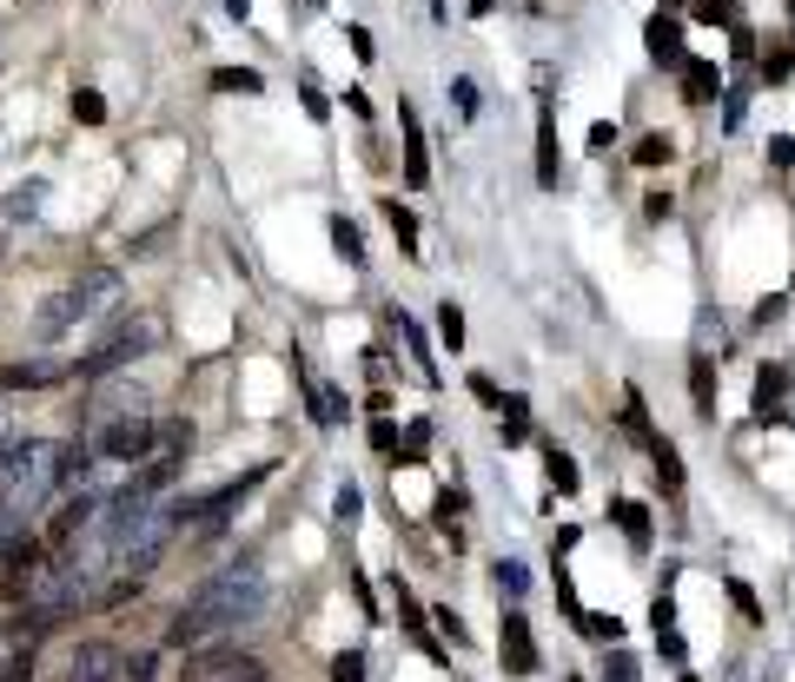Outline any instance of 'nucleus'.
<instances>
[{
	"instance_id": "1",
	"label": "nucleus",
	"mask_w": 795,
	"mask_h": 682,
	"mask_svg": "<svg viewBox=\"0 0 795 682\" xmlns=\"http://www.w3.org/2000/svg\"><path fill=\"white\" fill-rule=\"evenodd\" d=\"M265 617V570L245 557V564H226V570H212L179 610H172V630H166V643L172 650H206V643H219V637H239V630H252Z\"/></svg>"
},
{
	"instance_id": "2",
	"label": "nucleus",
	"mask_w": 795,
	"mask_h": 682,
	"mask_svg": "<svg viewBox=\"0 0 795 682\" xmlns=\"http://www.w3.org/2000/svg\"><path fill=\"white\" fill-rule=\"evenodd\" d=\"M60 484H66V444H53V438H20L0 458V511H13V517H33Z\"/></svg>"
},
{
	"instance_id": "3",
	"label": "nucleus",
	"mask_w": 795,
	"mask_h": 682,
	"mask_svg": "<svg viewBox=\"0 0 795 682\" xmlns=\"http://www.w3.org/2000/svg\"><path fill=\"white\" fill-rule=\"evenodd\" d=\"M159 338H166V318H159V312H119V318H113V332H106V338L80 358V378H93V385H100V378L126 371L133 358H146Z\"/></svg>"
},
{
	"instance_id": "4",
	"label": "nucleus",
	"mask_w": 795,
	"mask_h": 682,
	"mask_svg": "<svg viewBox=\"0 0 795 682\" xmlns=\"http://www.w3.org/2000/svg\"><path fill=\"white\" fill-rule=\"evenodd\" d=\"M86 444H93L106 464H146V458L159 451V424H153V418H119V424L86 431Z\"/></svg>"
},
{
	"instance_id": "5",
	"label": "nucleus",
	"mask_w": 795,
	"mask_h": 682,
	"mask_svg": "<svg viewBox=\"0 0 795 682\" xmlns=\"http://www.w3.org/2000/svg\"><path fill=\"white\" fill-rule=\"evenodd\" d=\"M73 298H80L86 318H119V305H126V279H119L113 265H86V272L73 279Z\"/></svg>"
},
{
	"instance_id": "6",
	"label": "nucleus",
	"mask_w": 795,
	"mask_h": 682,
	"mask_svg": "<svg viewBox=\"0 0 795 682\" xmlns=\"http://www.w3.org/2000/svg\"><path fill=\"white\" fill-rule=\"evenodd\" d=\"M265 478H272V464H252L245 478H232V484L206 491V497H199V517H192V524H199V531H219V524H226V511H232V504H239L252 484H265Z\"/></svg>"
},
{
	"instance_id": "7",
	"label": "nucleus",
	"mask_w": 795,
	"mask_h": 682,
	"mask_svg": "<svg viewBox=\"0 0 795 682\" xmlns=\"http://www.w3.org/2000/svg\"><path fill=\"white\" fill-rule=\"evenodd\" d=\"M498 650H504V670H511V676H537V637H531V617H524V610H504Z\"/></svg>"
},
{
	"instance_id": "8",
	"label": "nucleus",
	"mask_w": 795,
	"mask_h": 682,
	"mask_svg": "<svg viewBox=\"0 0 795 682\" xmlns=\"http://www.w3.org/2000/svg\"><path fill=\"white\" fill-rule=\"evenodd\" d=\"M66 682H126V657L113 643H80L66 663Z\"/></svg>"
},
{
	"instance_id": "9",
	"label": "nucleus",
	"mask_w": 795,
	"mask_h": 682,
	"mask_svg": "<svg viewBox=\"0 0 795 682\" xmlns=\"http://www.w3.org/2000/svg\"><path fill=\"white\" fill-rule=\"evenodd\" d=\"M644 46H650V60L657 66H690V53H683V20H670V13H650V27H644Z\"/></svg>"
},
{
	"instance_id": "10",
	"label": "nucleus",
	"mask_w": 795,
	"mask_h": 682,
	"mask_svg": "<svg viewBox=\"0 0 795 682\" xmlns=\"http://www.w3.org/2000/svg\"><path fill=\"white\" fill-rule=\"evenodd\" d=\"M80 318H86V312H80V298H73V285H66V292H53V298L33 312V338H40V345H53V338H66Z\"/></svg>"
},
{
	"instance_id": "11",
	"label": "nucleus",
	"mask_w": 795,
	"mask_h": 682,
	"mask_svg": "<svg viewBox=\"0 0 795 682\" xmlns=\"http://www.w3.org/2000/svg\"><path fill=\"white\" fill-rule=\"evenodd\" d=\"M119 418H146V391H139V385H113V391H100L93 411H86V431L119 424Z\"/></svg>"
},
{
	"instance_id": "12",
	"label": "nucleus",
	"mask_w": 795,
	"mask_h": 682,
	"mask_svg": "<svg viewBox=\"0 0 795 682\" xmlns=\"http://www.w3.org/2000/svg\"><path fill=\"white\" fill-rule=\"evenodd\" d=\"M292 371L305 378V405H312V418H318V424H345V411H352V405H345V391H338V385H325V378H312L299 352H292Z\"/></svg>"
},
{
	"instance_id": "13",
	"label": "nucleus",
	"mask_w": 795,
	"mask_h": 682,
	"mask_svg": "<svg viewBox=\"0 0 795 682\" xmlns=\"http://www.w3.org/2000/svg\"><path fill=\"white\" fill-rule=\"evenodd\" d=\"M783 391H789V371H783V365H763V371H756V418H763V424H789Z\"/></svg>"
},
{
	"instance_id": "14",
	"label": "nucleus",
	"mask_w": 795,
	"mask_h": 682,
	"mask_svg": "<svg viewBox=\"0 0 795 682\" xmlns=\"http://www.w3.org/2000/svg\"><path fill=\"white\" fill-rule=\"evenodd\" d=\"M398 119H405V186H425V179H431V159H425V126H418V113H411V106H398Z\"/></svg>"
},
{
	"instance_id": "15",
	"label": "nucleus",
	"mask_w": 795,
	"mask_h": 682,
	"mask_svg": "<svg viewBox=\"0 0 795 682\" xmlns=\"http://www.w3.org/2000/svg\"><path fill=\"white\" fill-rule=\"evenodd\" d=\"M60 378H66V365H53V358H27V365H7V371H0L7 391H40V385H60Z\"/></svg>"
},
{
	"instance_id": "16",
	"label": "nucleus",
	"mask_w": 795,
	"mask_h": 682,
	"mask_svg": "<svg viewBox=\"0 0 795 682\" xmlns=\"http://www.w3.org/2000/svg\"><path fill=\"white\" fill-rule=\"evenodd\" d=\"M537 186L557 192V113L551 106L537 113Z\"/></svg>"
},
{
	"instance_id": "17",
	"label": "nucleus",
	"mask_w": 795,
	"mask_h": 682,
	"mask_svg": "<svg viewBox=\"0 0 795 682\" xmlns=\"http://www.w3.org/2000/svg\"><path fill=\"white\" fill-rule=\"evenodd\" d=\"M716 93H723V66H716V60H690V66H683V99L703 106V99H716Z\"/></svg>"
},
{
	"instance_id": "18",
	"label": "nucleus",
	"mask_w": 795,
	"mask_h": 682,
	"mask_svg": "<svg viewBox=\"0 0 795 682\" xmlns=\"http://www.w3.org/2000/svg\"><path fill=\"white\" fill-rule=\"evenodd\" d=\"M690 405L697 418H716V358H690Z\"/></svg>"
},
{
	"instance_id": "19",
	"label": "nucleus",
	"mask_w": 795,
	"mask_h": 682,
	"mask_svg": "<svg viewBox=\"0 0 795 682\" xmlns=\"http://www.w3.org/2000/svg\"><path fill=\"white\" fill-rule=\"evenodd\" d=\"M544 478H551L557 497H577V484H584V478H577V458L557 451V444H544Z\"/></svg>"
},
{
	"instance_id": "20",
	"label": "nucleus",
	"mask_w": 795,
	"mask_h": 682,
	"mask_svg": "<svg viewBox=\"0 0 795 682\" xmlns=\"http://www.w3.org/2000/svg\"><path fill=\"white\" fill-rule=\"evenodd\" d=\"M378 206H385V219H391V232H398V252H405V259H425V252H418V212L398 206V199H378Z\"/></svg>"
},
{
	"instance_id": "21",
	"label": "nucleus",
	"mask_w": 795,
	"mask_h": 682,
	"mask_svg": "<svg viewBox=\"0 0 795 682\" xmlns=\"http://www.w3.org/2000/svg\"><path fill=\"white\" fill-rule=\"evenodd\" d=\"M650 464H657V484H663V491H683V451H677L670 438L650 444Z\"/></svg>"
},
{
	"instance_id": "22",
	"label": "nucleus",
	"mask_w": 795,
	"mask_h": 682,
	"mask_svg": "<svg viewBox=\"0 0 795 682\" xmlns=\"http://www.w3.org/2000/svg\"><path fill=\"white\" fill-rule=\"evenodd\" d=\"M40 206H46V186H40V179H20V186L7 192V219H40Z\"/></svg>"
},
{
	"instance_id": "23",
	"label": "nucleus",
	"mask_w": 795,
	"mask_h": 682,
	"mask_svg": "<svg viewBox=\"0 0 795 682\" xmlns=\"http://www.w3.org/2000/svg\"><path fill=\"white\" fill-rule=\"evenodd\" d=\"M498 438H504V444H524V438H531V398H517V391L504 398V424H498Z\"/></svg>"
},
{
	"instance_id": "24",
	"label": "nucleus",
	"mask_w": 795,
	"mask_h": 682,
	"mask_svg": "<svg viewBox=\"0 0 795 682\" xmlns=\"http://www.w3.org/2000/svg\"><path fill=\"white\" fill-rule=\"evenodd\" d=\"M624 431H630L637 444H657V431H650V411H644V391H637V385H624Z\"/></svg>"
},
{
	"instance_id": "25",
	"label": "nucleus",
	"mask_w": 795,
	"mask_h": 682,
	"mask_svg": "<svg viewBox=\"0 0 795 682\" xmlns=\"http://www.w3.org/2000/svg\"><path fill=\"white\" fill-rule=\"evenodd\" d=\"M431 517H438L444 544H451V550H464V531H458V517H464V497H458V491H438V511H431Z\"/></svg>"
},
{
	"instance_id": "26",
	"label": "nucleus",
	"mask_w": 795,
	"mask_h": 682,
	"mask_svg": "<svg viewBox=\"0 0 795 682\" xmlns=\"http://www.w3.org/2000/svg\"><path fill=\"white\" fill-rule=\"evenodd\" d=\"M212 86L219 93H265V73H252V66H212Z\"/></svg>"
},
{
	"instance_id": "27",
	"label": "nucleus",
	"mask_w": 795,
	"mask_h": 682,
	"mask_svg": "<svg viewBox=\"0 0 795 682\" xmlns=\"http://www.w3.org/2000/svg\"><path fill=\"white\" fill-rule=\"evenodd\" d=\"M630 159H637V166H670V159H677V139H670V133H644V139L630 146Z\"/></svg>"
},
{
	"instance_id": "28",
	"label": "nucleus",
	"mask_w": 795,
	"mask_h": 682,
	"mask_svg": "<svg viewBox=\"0 0 795 682\" xmlns=\"http://www.w3.org/2000/svg\"><path fill=\"white\" fill-rule=\"evenodd\" d=\"M332 245H338V259H345V265H365V232H358L345 212L332 219Z\"/></svg>"
},
{
	"instance_id": "29",
	"label": "nucleus",
	"mask_w": 795,
	"mask_h": 682,
	"mask_svg": "<svg viewBox=\"0 0 795 682\" xmlns=\"http://www.w3.org/2000/svg\"><path fill=\"white\" fill-rule=\"evenodd\" d=\"M391 325H398V332H405V345H411V358H418V371H425V378H431V385H438V358H431V345H425V332H418V325H411V318H405V312H391Z\"/></svg>"
},
{
	"instance_id": "30",
	"label": "nucleus",
	"mask_w": 795,
	"mask_h": 682,
	"mask_svg": "<svg viewBox=\"0 0 795 682\" xmlns=\"http://www.w3.org/2000/svg\"><path fill=\"white\" fill-rule=\"evenodd\" d=\"M610 517H617V524H624V537H630V544H637V550H650V511H644V504H630V497H624V504H617V511H610Z\"/></svg>"
},
{
	"instance_id": "31",
	"label": "nucleus",
	"mask_w": 795,
	"mask_h": 682,
	"mask_svg": "<svg viewBox=\"0 0 795 682\" xmlns=\"http://www.w3.org/2000/svg\"><path fill=\"white\" fill-rule=\"evenodd\" d=\"M577 630H584V637H590V643H610V650H617V643H624V623H617V617H610V610H584V623H577Z\"/></svg>"
},
{
	"instance_id": "32",
	"label": "nucleus",
	"mask_w": 795,
	"mask_h": 682,
	"mask_svg": "<svg viewBox=\"0 0 795 682\" xmlns=\"http://www.w3.org/2000/svg\"><path fill=\"white\" fill-rule=\"evenodd\" d=\"M524 590H531V570H524L517 557H498V597H511V604H517Z\"/></svg>"
},
{
	"instance_id": "33",
	"label": "nucleus",
	"mask_w": 795,
	"mask_h": 682,
	"mask_svg": "<svg viewBox=\"0 0 795 682\" xmlns=\"http://www.w3.org/2000/svg\"><path fill=\"white\" fill-rule=\"evenodd\" d=\"M425 451H431V424L418 418V424L405 431V451H398V464H405V471H418V464H425Z\"/></svg>"
},
{
	"instance_id": "34",
	"label": "nucleus",
	"mask_w": 795,
	"mask_h": 682,
	"mask_svg": "<svg viewBox=\"0 0 795 682\" xmlns=\"http://www.w3.org/2000/svg\"><path fill=\"white\" fill-rule=\"evenodd\" d=\"M73 119H80V126H100V119H106V99H100L93 86H80V93H73Z\"/></svg>"
},
{
	"instance_id": "35",
	"label": "nucleus",
	"mask_w": 795,
	"mask_h": 682,
	"mask_svg": "<svg viewBox=\"0 0 795 682\" xmlns=\"http://www.w3.org/2000/svg\"><path fill=\"white\" fill-rule=\"evenodd\" d=\"M438 338H444V345H451V352H458V345H464V312H458V305H451V298H444V305H438Z\"/></svg>"
},
{
	"instance_id": "36",
	"label": "nucleus",
	"mask_w": 795,
	"mask_h": 682,
	"mask_svg": "<svg viewBox=\"0 0 795 682\" xmlns=\"http://www.w3.org/2000/svg\"><path fill=\"white\" fill-rule=\"evenodd\" d=\"M358 511H365V491H358V484H338V497H332V517H338V524H358Z\"/></svg>"
},
{
	"instance_id": "37",
	"label": "nucleus",
	"mask_w": 795,
	"mask_h": 682,
	"mask_svg": "<svg viewBox=\"0 0 795 682\" xmlns=\"http://www.w3.org/2000/svg\"><path fill=\"white\" fill-rule=\"evenodd\" d=\"M332 682H365V650H338L332 657Z\"/></svg>"
},
{
	"instance_id": "38",
	"label": "nucleus",
	"mask_w": 795,
	"mask_h": 682,
	"mask_svg": "<svg viewBox=\"0 0 795 682\" xmlns=\"http://www.w3.org/2000/svg\"><path fill=\"white\" fill-rule=\"evenodd\" d=\"M730 604L743 610V623H763V604H756V590H750V584H736V577H730Z\"/></svg>"
},
{
	"instance_id": "39",
	"label": "nucleus",
	"mask_w": 795,
	"mask_h": 682,
	"mask_svg": "<svg viewBox=\"0 0 795 682\" xmlns=\"http://www.w3.org/2000/svg\"><path fill=\"white\" fill-rule=\"evenodd\" d=\"M451 99H458V113H464V119H478V80H464V73H458V80H451Z\"/></svg>"
},
{
	"instance_id": "40",
	"label": "nucleus",
	"mask_w": 795,
	"mask_h": 682,
	"mask_svg": "<svg viewBox=\"0 0 795 682\" xmlns=\"http://www.w3.org/2000/svg\"><path fill=\"white\" fill-rule=\"evenodd\" d=\"M650 623H657V637H663V630H677V597H670V590H657V604H650Z\"/></svg>"
},
{
	"instance_id": "41",
	"label": "nucleus",
	"mask_w": 795,
	"mask_h": 682,
	"mask_svg": "<svg viewBox=\"0 0 795 682\" xmlns=\"http://www.w3.org/2000/svg\"><path fill=\"white\" fill-rule=\"evenodd\" d=\"M206 682H265V663H232V670H219V676H206Z\"/></svg>"
},
{
	"instance_id": "42",
	"label": "nucleus",
	"mask_w": 795,
	"mask_h": 682,
	"mask_svg": "<svg viewBox=\"0 0 795 682\" xmlns=\"http://www.w3.org/2000/svg\"><path fill=\"white\" fill-rule=\"evenodd\" d=\"M0 682H33V650H13L7 670H0Z\"/></svg>"
},
{
	"instance_id": "43",
	"label": "nucleus",
	"mask_w": 795,
	"mask_h": 682,
	"mask_svg": "<svg viewBox=\"0 0 795 682\" xmlns=\"http://www.w3.org/2000/svg\"><path fill=\"white\" fill-rule=\"evenodd\" d=\"M471 398H478V405H491V411H504V391H498V378H484V371L471 378Z\"/></svg>"
},
{
	"instance_id": "44",
	"label": "nucleus",
	"mask_w": 795,
	"mask_h": 682,
	"mask_svg": "<svg viewBox=\"0 0 795 682\" xmlns=\"http://www.w3.org/2000/svg\"><path fill=\"white\" fill-rule=\"evenodd\" d=\"M431 623H438V630H444V637H451V643H458V650H464V643H471V637H464V623H458V610H431Z\"/></svg>"
},
{
	"instance_id": "45",
	"label": "nucleus",
	"mask_w": 795,
	"mask_h": 682,
	"mask_svg": "<svg viewBox=\"0 0 795 682\" xmlns=\"http://www.w3.org/2000/svg\"><path fill=\"white\" fill-rule=\"evenodd\" d=\"M557 604L571 610V623H584V604H577V590H571V577H564V570H557Z\"/></svg>"
},
{
	"instance_id": "46",
	"label": "nucleus",
	"mask_w": 795,
	"mask_h": 682,
	"mask_svg": "<svg viewBox=\"0 0 795 682\" xmlns=\"http://www.w3.org/2000/svg\"><path fill=\"white\" fill-rule=\"evenodd\" d=\"M770 159H776V166H795V133H776V139H770Z\"/></svg>"
},
{
	"instance_id": "47",
	"label": "nucleus",
	"mask_w": 795,
	"mask_h": 682,
	"mask_svg": "<svg viewBox=\"0 0 795 682\" xmlns=\"http://www.w3.org/2000/svg\"><path fill=\"white\" fill-rule=\"evenodd\" d=\"M299 93H305V113H312V119H325V113H332V99H325V93H318V86H312V80H305V86H299Z\"/></svg>"
},
{
	"instance_id": "48",
	"label": "nucleus",
	"mask_w": 795,
	"mask_h": 682,
	"mask_svg": "<svg viewBox=\"0 0 795 682\" xmlns=\"http://www.w3.org/2000/svg\"><path fill=\"white\" fill-rule=\"evenodd\" d=\"M610 146H617V126H610V119H597V126H590V153H610Z\"/></svg>"
},
{
	"instance_id": "49",
	"label": "nucleus",
	"mask_w": 795,
	"mask_h": 682,
	"mask_svg": "<svg viewBox=\"0 0 795 682\" xmlns=\"http://www.w3.org/2000/svg\"><path fill=\"white\" fill-rule=\"evenodd\" d=\"M644 212H650V219H657V225H663V219H670V212H677V199H670V192H650V199H644Z\"/></svg>"
},
{
	"instance_id": "50",
	"label": "nucleus",
	"mask_w": 795,
	"mask_h": 682,
	"mask_svg": "<svg viewBox=\"0 0 795 682\" xmlns=\"http://www.w3.org/2000/svg\"><path fill=\"white\" fill-rule=\"evenodd\" d=\"M783 305H789V298H783V292H770V298L756 305V325H776V318H783Z\"/></svg>"
},
{
	"instance_id": "51",
	"label": "nucleus",
	"mask_w": 795,
	"mask_h": 682,
	"mask_svg": "<svg viewBox=\"0 0 795 682\" xmlns=\"http://www.w3.org/2000/svg\"><path fill=\"white\" fill-rule=\"evenodd\" d=\"M372 444L391 451V444H398V424H391V418H372Z\"/></svg>"
},
{
	"instance_id": "52",
	"label": "nucleus",
	"mask_w": 795,
	"mask_h": 682,
	"mask_svg": "<svg viewBox=\"0 0 795 682\" xmlns=\"http://www.w3.org/2000/svg\"><path fill=\"white\" fill-rule=\"evenodd\" d=\"M789 66H795V53H770V60H763V80H789Z\"/></svg>"
},
{
	"instance_id": "53",
	"label": "nucleus",
	"mask_w": 795,
	"mask_h": 682,
	"mask_svg": "<svg viewBox=\"0 0 795 682\" xmlns=\"http://www.w3.org/2000/svg\"><path fill=\"white\" fill-rule=\"evenodd\" d=\"M610 682H637V663H630V657H624V650H617V657H610Z\"/></svg>"
},
{
	"instance_id": "54",
	"label": "nucleus",
	"mask_w": 795,
	"mask_h": 682,
	"mask_svg": "<svg viewBox=\"0 0 795 682\" xmlns=\"http://www.w3.org/2000/svg\"><path fill=\"white\" fill-rule=\"evenodd\" d=\"M345 40H352V53H358V60H372V53H378V46H372V33H365V27H352V33H345Z\"/></svg>"
},
{
	"instance_id": "55",
	"label": "nucleus",
	"mask_w": 795,
	"mask_h": 682,
	"mask_svg": "<svg viewBox=\"0 0 795 682\" xmlns=\"http://www.w3.org/2000/svg\"><path fill=\"white\" fill-rule=\"evenodd\" d=\"M657 650H663L670 663H683V637H677V630H663V637H657Z\"/></svg>"
},
{
	"instance_id": "56",
	"label": "nucleus",
	"mask_w": 795,
	"mask_h": 682,
	"mask_svg": "<svg viewBox=\"0 0 795 682\" xmlns=\"http://www.w3.org/2000/svg\"><path fill=\"white\" fill-rule=\"evenodd\" d=\"M697 20H730V0H697Z\"/></svg>"
},
{
	"instance_id": "57",
	"label": "nucleus",
	"mask_w": 795,
	"mask_h": 682,
	"mask_svg": "<svg viewBox=\"0 0 795 682\" xmlns=\"http://www.w3.org/2000/svg\"><path fill=\"white\" fill-rule=\"evenodd\" d=\"M13 444H20V438H13V411H7V405H0V458H7V451H13Z\"/></svg>"
},
{
	"instance_id": "58",
	"label": "nucleus",
	"mask_w": 795,
	"mask_h": 682,
	"mask_svg": "<svg viewBox=\"0 0 795 682\" xmlns=\"http://www.w3.org/2000/svg\"><path fill=\"white\" fill-rule=\"evenodd\" d=\"M226 13H232V20H245V13H252V0H226Z\"/></svg>"
},
{
	"instance_id": "59",
	"label": "nucleus",
	"mask_w": 795,
	"mask_h": 682,
	"mask_svg": "<svg viewBox=\"0 0 795 682\" xmlns=\"http://www.w3.org/2000/svg\"><path fill=\"white\" fill-rule=\"evenodd\" d=\"M670 7H683V0H670Z\"/></svg>"
}]
</instances>
